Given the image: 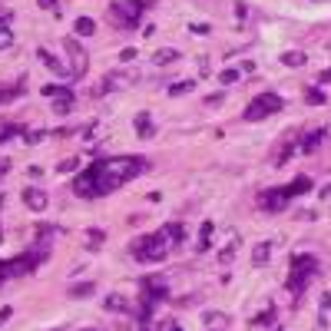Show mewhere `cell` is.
<instances>
[{"mask_svg": "<svg viewBox=\"0 0 331 331\" xmlns=\"http://www.w3.org/2000/svg\"><path fill=\"white\" fill-rule=\"evenodd\" d=\"M195 90V80H182V83H172L169 86V96H186V93H192Z\"/></svg>", "mask_w": 331, "mask_h": 331, "instance_id": "7402d4cb", "label": "cell"}, {"mask_svg": "<svg viewBox=\"0 0 331 331\" xmlns=\"http://www.w3.org/2000/svg\"><path fill=\"white\" fill-rule=\"evenodd\" d=\"M0 242H4V232H0Z\"/></svg>", "mask_w": 331, "mask_h": 331, "instance_id": "ee69618b", "label": "cell"}, {"mask_svg": "<svg viewBox=\"0 0 331 331\" xmlns=\"http://www.w3.org/2000/svg\"><path fill=\"white\" fill-rule=\"evenodd\" d=\"M328 308H331V288H328L325 295H321V325L328 321Z\"/></svg>", "mask_w": 331, "mask_h": 331, "instance_id": "4dcf8cb0", "label": "cell"}, {"mask_svg": "<svg viewBox=\"0 0 331 331\" xmlns=\"http://www.w3.org/2000/svg\"><path fill=\"white\" fill-rule=\"evenodd\" d=\"M136 133H139L143 139H149V136H152V119L139 113V116H136Z\"/></svg>", "mask_w": 331, "mask_h": 331, "instance_id": "603a6c76", "label": "cell"}, {"mask_svg": "<svg viewBox=\"0 0 331 331\" xmlns=\"http://www.w3.org/2000/svg\"><path fill=\"white\" fill-rule=\"evenodd\" d=\"M212 229H215V225L212 222H202V229H199V242H195V252H199V255H202V252H209V245H212Z\"/></svg>", "mask_w": 331, "mask_h": 331, "instance_id": "e0dca14e", "label": "cell"}, {"mask_svg": "<svg viewBox=\"0 0 331 331\" xmlns=\"http://www.w3.org/2000/svg\"><path fill=\"white\" fill-rule=\"evenodd\" d=\"M146 169H149V159H143V156L96 159L93 166H86L73 179V195H80V199H103V195L116 192L119 186L133 182L136 175H143Z\"/></svg>", "mask_w": 331, "mask_h": 331, "instance_id": "6da1fadb", "label": "cell"}, {"mask_svg": "<svg viewBox=\"0 0 331 331\" xmlns=\"http://www.w3.org/2000/svg\"><path fill=\"white\" fill-rule=\"evenodd\" d=\"M67 169H76V159H67V163H60V172H67Z\"/></svg>", "mask_w": 331, "mask_h": 331, "instance_id": "74e56055", "label": "cell"}, {"mask_svg": "<svg viewBox=\"0 0 331 331\" xmlns=\"http://www.w3.org/2000/svg\"><path fill=\"white\" fill-rule=\"evenodd\" d=\"M73 103H76V96L70 93V90H60V93H56V100H53V113H60V116H63V113L73 109Z\"/></svg>", "mask_w": 331, "mask_h": 331, "instance_id": "9a60e30c", "label": "cell"}, {"mask_svg": "<svg viewBox=\"0 0 331 331\" xmlns=\"http://www.w3.org/2000/svg\"><path fill=\"white\" fill-rule=\"evenodd\" d=\"M103 242H106V232H103V229H93V232H90V242H86L90 249H100Z\"/></svg>", "mask_w": 331, "mask_h": 331, "instance_id": "f1b7e54d", "label": "cell"}, {"mask_svg": "<svg viewBox=\"0 0 331 331\" xmlns=\"http://www.w3.org/2000/svg\"><path fill=\"white\" fill-rule=\"evenodd\" d=\"M47 255H50L47 249H30V252H24V255H17V258H10V262H4V269H7V278L30 275V272L37 269L40 262H47Z\"/></svg>", "mask_w": 331, "mask_h": 331, "instance_id": "8992f818", "label": "cell"}, {"mask_svg": "<svg viewBox=\"0 0 331 331\" xmlns=\"http://www.w3.org/2000/svg\"><path fill=\"white\" fill-rule=\"evenodd\" d=\"M123 80H126L123 73H109L106 80L100 83V90H96V93H100V96H106V93H113V90H116V86H119V83H123Z\"/></svg>", "mask_w": 331, "mask_h": 331, "instance_id": "d6986e66", "label": "cell"}, {"mask_svg": "<svg viewBox=\"0 0 331 331\" xmlns=\"http://www.w3.org/2000/svg\"><path fill=\"white\" fill-rule=\"evenodd\" d=\"M10 315H13V308H10V305L0 308V325H7V318H10Z\"/></svg>", "mask_w": 331, "mask_h": 331, "instance_id": "836d02e7", "label": "cell"}, {"mask_svg": "<svg viewBox=\"0 0 331 331\" xmlns=\"http://www.w3.org/2000/svg\"><path fill=\"white\" fill-rule=\"evenodd\" d=\"M295 149H298V139H295V133H288L285 143H281L278 149L272 152V163H275V166H285V163H288V156H292Z\"/></svg>", "mask_w": 331, "mask_h": 331, "instance_id": "8fae6325", "label": "cell"}, {"mask_svg": "<svg viewBox=\"0 0 331 331\" xmlns=\"http://www.w3.org/2000/svg\"><path fill=\"white\" fill-rule=\"evenodd\" d=\"M106 308H109V312H123V315H133V318H136V308H133L123 295H109V298H106Z\"/></svg>", "mask_w": 331, "mask_h": 331, "instance_id": "2e32d148", "label": "cell"}, {"mask_svg": "<svg viewBox=\"0 0 331 331\" xmlns=\"http://www.w3.org/2000/svg\"><path fill=\"white\" fill-rule=\"evenodd\" d=\"M182 235H186V225L182 222H166L159 232L136 238V242H133V255H136L139 262H163L169 252L182 242Z\"/></svg>", "mask_w": 331, "mask_h": 331, "instance_id": "7a4b0ae2", "label": "cell"}, {"mask_svg": "<svg viewBox=\"0 0 331 331\" xmlns=\"http://www.w3.org/2000/svg\"><path fill=\"white\" fill-rule=\"evenodd\" d=\"M93 30H96V24L90 17H76V24H73V33H76V37H90Z\"/></svg>", "mask_w": 331, "mask_h": 331, "instance_id": "ffe728a7", "label": "cell"}, {"mask_svg": "<svg viewBox=\"0 0 331 331\" xmlns=\"http://www.w3.org/2000/svg\"><path fill=\"white\" fill-rule=\"evenodd\" d=\"M83 331H100V328H83Z\"/></svg>", "mask_w": 331, "mask_h": 331, "instance_id": "7bdbcfd3", "label": "cell"}, {"mask_svg": "<svg viewBox=\"0 0 331 331\" xmlns=\"http://www.w3.org/2000/svg\"><path fill=\"white\" fill-rule=\"evenodd\" d=\"M318 83H331V70H325V73L318 76Z\"/></svg>", "mask_w": 331, "mask_h": 331, "instance_id": "ab89813d", "label": "cell"}, {"mask_svg": "<svg viewBox=\"0 0 331 331\" xmlns=\"http://www.w3.org/2000/svg\"><path fill=\"white\" fill-rule=\"evenodd\" d=\"M152 4H156V0H113L109 17L116 20L119 30H136V27H139V17H143V10H149Z\"/></svg>", "mask_w": 331, "mask_h": 331, "instance_id": "277c9868", "label": "cell"}, {"mask_svg": "<svg viewBox=\"0 0 331 331\" xmlns=\"http://www.w3.org/2000/svg\"><path fill=\"white\" fill-rule=\"evenodd\" d=\"M238 245H242V238H235V235H232V238H229V245H225V249L219 252V265H229V262H232V258H235V252H238Z\"/></svg>", "mask_w": 331, "mask_h": 331, "instance_id": "ac0fdd59", "label": "cell"}, {"mask_svg": "<svg viewBox=\"0 0 331 331\" xmlns=\"http://www.w3.org/2000/svg\"><path fill=\"white\" fill-rule=\"evenodd\" d=\"M93 292H96V285H90V281H86V285H73V288H70L73 298H86V295H93Z\"/></svg>", "mask_w": 331, "mask_h": 331, "instance_id": "83f0119b", "label": "cell"}, {"mask_svg": "<svg viewBox=\"0 0 331 331\" xmlns=\"http://www.w3.org/2000/svg\"><path fill=\"white\" fill-rule=\"evenodd\" d=\"M24 139H27V143H40V139H43V133H27Z\"/></svg>", "mask_w": 331, "mask_h": 331, "instance_id": "e575fe53", "label": "cell"}, {"mask_svg": "<svg viewBox=\"0 0 331 331\" xmlns=\"http://www.w3.org/2000/svg\"><path fill=\"white\" fill-rule=\"evenodd\" d=\"M312 186H315V182L308 179V175H295V179L288 182L285 189H288V195L295 199V195H305V192H312Z\"/></svg>", "mask_w": 331, "mask_h": 331, "instance_id": "5bb4252c", "label": "cell"}, {"mask_svg": "<svg viewBox=\"0 0 331 331\" xmlns=\"http://www.w3.org/2000/svg\"><path fill=\"white\" fill-rule=\"evenodd\" d=\"M272 318H275V312H272V308H265V312H262V315H258V318H255V325H269Z\"/></svg>", "mask_w": 331, "mask_h": 331, "instance_id": "1f68e13d", "label": "cell"}, {"mask_svg": "<svg viewBox=\"0 0 331 331\" xmlns=\"http://www.w3.org/2000/svg\"><path fill=\"white\" fill-rule=\"evenodd\" d=\"M163 331H182V325H179V321H166Z\"/></svg>", "mask_w": 331, "mask_h": 331, "instance_id": "d590c367", "label": "cell"}, {"mask_svg": "<svg viewBox=\"0 0 331 331\" xmlns=\"http://www.w3.org/2000/svg\"><path fill=\"white\" fill-rule=\"evenodd\" d=\"M56 331H67V328H56Z\"/></svg>", "mask_w": 331, "mask_h": 331, "instance_id": "f6af8a7d", "label": "cell"}, {"mask_svg": "<svg viewBox=\"0 0 331 331\" xmlns=\"http://www.w3.org/2000/svg\"><path fill=\"white\" fill-rule=\"evenodd\" d=\"M288 189L281 186V189H262L258 192V209L262 212H285V206H288Z\"/></svg>", "mask_w": 331, "mask_h": 331, "instance_id": "ba28073f", "label": "cell"}, {"mask_svg": "<svg viewBox=\"0 0 331 331\" xmlns=\"http://www.w3.org/2000/svg\"><path fill=\"white\" fill-rule=\"evenodd\" d=\"M325 136H328V129H312L308 136L298 139V149H301V152H315L321 143H325Z\"/></svg>", "mask_w": 331, "mask_h": 331, "instance_id": "7c38bea8", "label": "cell"}, {"mask_svg": "<svg viewBox=\"0 0 331 331\" xmlns=\"http://www.w3.org/2000/svg\"><path fill=\"white\" fill-rule=\"evenodd\" d=\"M305 100H308V103H325V96H321V90H308Z\"/></svg>", "mask_w": 331, "mask_h": 331, "instance_id": "d6a6232c", "label": "cell"}, {"mask_svg": "<svg viewBox=\"0 0 331 331\" xmlns=\"http://www.w3.org/2000/svg\"><path fill=\"white\" fill-rule=\"evenodd\" d=\"M219 83H222V86H232V83H238V70H222V73H219Z\"/></svg>", "mask_w": 331, "mask_h": 331, "instance_id": "f546056e", "label": "cell"}, {"mask_svg": "<svg viewBox=\"0 0 331 331\" xmlns=\"http://www.w3.org/2000/svg\"><path fill=\"white\" fill-rule=\"evenodd\" d=\"M305 60H308V56L305 53H298V50H288V53H281V63H285V67H305Z\"/></svg>", "mask_w": 331, "mask_h": 331, "instance_id": "44dd1931", "label": "cell"}, {"mask_svg": "<svg viewBox=\"0 0 331 331\" xmlns=\"http://www.w3.org/2000/svg\"><path fill=\"white\" fill-rule=\"evenodd\" d=\"M20 93H24V83H17V86H0V106L10 103L13 96H20Z\"/></svg>", "mask_w": 331, "mask_h": 331, "instance_id": "cb8c5ba5", "label": "cell"}, {"mask_svg": "<svg viewBox=\"0 0 331 331\" xmlns=\"http://www.w3.org/2000/svg\"><path fill=\"white\" fill-rule=\"evenodd\" d=\"M37 56H40V63H47V67H50V70H53V73H56V76H70V70H67V63H60V60H56V56H53L50 50H47V47H40V50H37Z\"/></svg>", "mask_w": 331, "mask_h": 331, "instance_id": "4fadbf2b", "label": "cell"}, {"mask_svg": "<svg viewBox=\"0 0 331 331\" xmlns=\"http://www.w3.org/2000/svg\"><path fill=\"white\" fill-rule=\"evenodd\" d=\"M281 109H285V100H281L278 93H258V96H252V103L245 106L242 116L249 119V123H258V119H269Z\"/></svg>", "mask_w": 331, "mask_h": 331, "instance_id": "5b68a950", "label": "cell"}, {"mask_svg": "<svg viewBox=\"0 0 331 331\" xmlns=\"http://www.w3.org/2000/svg\"><path fill=\"white\" fill-rule=\"evenodd\" d=\"M275 249H278L275 238H265V242L252 245V265H269V258H272V252H275Z\"/></svg>", "mask_w": 331, "mask_h": 331, "instance_id": "30bf717a", "label": "cell"}, {"mask_svg": "<svg viewBox=\"0 0 331 331\" xmlns=\"http://www.w3.org/2000/svg\"><path fill=\"white\" fill-rule=\"evenodd\" d=\"M119 56H123V60H136V50H133V47H126V50L119 53Z\"/></svg>", "mask_w": 331, "mask_h": 331, "instance_id": "8d00e7d4", "label": "cell"}, {"mask_svg": "<svg viewBox=\"0 0 331 331\" xmlns=\"http://www.w3.org/2000/svg\"><path fill=\"white\" fill-rule=\"evenodd\" d=\"M175 60H179V53H175V50H169V47H166V50H159L156 56H152V63H156V67H166V63H175Z\"/></svg>", "mask_w": 331, "mask_h": 331, "instance_id": "d4e9b609", "label": "cell"}, {"mask_svg": "<svg viewBox=\"0 0 331 331\" xmlns=\"http://www.w3.org/2000/svg\"><path fill=\"white\" fill-rule=\"evenodd\" d=\"M318 258L315 255H308V252H301V255H295L292 258V265H288V278H285V288L292 292V298L298 301L301 298V292H305L308 285H312V278L318 275Z\"/></svg>", "mask_w": 331, "mask_h": 331, "instance_id": "3957f363", "label": "cell"}, {"mask_svg": "<svg viewBox=\"0 0 331 331\" xmlns=\"http://www.w3.org/2000/svg\"><path fill=\"white\" fill-rule=\"evenodd\" d=\"M7 281V269H4V262H0V285Z\"/></svg>", "mask_w": 331, "mask_h": 331, "instance_id": "60d3db41", "label": "cell"}, {"mask_svg": "<svg viewBox=\"0 0 331 331\" xmlns=\"http://www.w3.org/2000/svg\"><path fill=\"white\" fill-rule=\"evenodd\" d=\"M63 53H67V60H70V76H83V73H86L90 56H86V50L80 47V40H76V37L63 40Z\"/></svg>", "mask_w": 331, "mask_h": 331, "instance_id": "52a82bcc", "label": "cell"}, {"mask_svg": "<svg viewBox=\"0 0 331 331\" xmlns=\"http://www.w3.org/2000/svg\"><path fill=\"white\" fill-rule=\"evenodd\" d=\"M7 169H10V163H7V159H0V179L7 175Z\"/></svg>", "mask_w": 331, "mask_h": 331, "instance_id": "f35d334b", "label": "cell"}, {"mask_svg": "<svg viewBox=\"0 0 331 331\" xmlns=\"http://www.w3.org/2000/svg\"><path fill=\"white\" fill-rule=\"evenodd\" d=\"M7 47H13V30L7 24H0V50H7Z\"/></svg>", "mask_w": 331, "mask_h": 331, "instance_id": "4316f807", "label": "cell"}, {"mask_svg": "<svg viewBox=\"0 0 331 331\" xmlns=\"http://www.w3.org/2000/svg\"><path fill=\"white\" fill-rule=\"evenodd\" d=\"M20 133H27L20 123H10V126H0V143H7V139H13V136H20Z\"/></svg>", "mask_w": 331, "mask_h": 331, "instance_id": "484cf974", "label": "cell"}, {"mask_svg": "<svg viewBox=\"0 0 331 331\" xmlns=\"http://www.w3.org/2000/svg\"><path fill=\"white\" fill-rule=\"evenodd\" d=\"M53 4H56V0H40V7H47V10H50Z\"/></svg>", "mask_w": 331, "mask_h": 331, "instance_id": "b9f144b4", "label": "cell"}, {"mask_svg": "<svg viewBox=\"0 0 331 331\" xmlns=\"http://www.w3.org/2000/svg\"><path fill=\"white\" fill-rule=\"evenodd\" d=\"M24 206L30 209V212H43V209H47V192H43V189H37V186H27L24 189Z\"/></svg>", "mask_w": 331, "mask_h": 331, "instance_id": "9c48e42d", "label": "cell"}]
</instances>
